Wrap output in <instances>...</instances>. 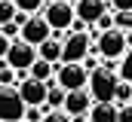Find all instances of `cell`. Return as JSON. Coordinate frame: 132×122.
Segmentation results:
<instances>
[{"mask_svg":"<svg viewBox=\"0 0 132 122\" xmlns=\"http://www.w3.org/2000/svg\"><path fill=\"white\" fill-rule=\"evenodd\" d=\"M92 52H95L101 61H114V64H120V58L129 52V43H126V30H120V28L101 30L98 37H95V46H92Z\"/></svg>","mask_w":132,"mask_h":122,"instance_id":"cell-1","label":"cell"},{"mask_svg":"<svg viewBox=\"0 0 132 122\" xmlns=\"http://www.w3.org/2000/svg\"><path fill=\"white\" fill-rule=\"evenodd\" d=\"M114 61H104L101 67H95L92 73H89V95H92V101H98V104H104V101H114V89H117V83H120V76L114 73Z\"/></svg>","mask_w":132,"mask_h":122,"instance_id":"cell-2","label":"cell"},{"mask_svg":"<svg viewBox=\"0 0 132 122\" xmlns=\"http://www.w3.org/2000/svg\"><path fill=\"white\" fill-rule=\"evenodd\" d=\"M55 86L62 91H80L89 86V70L83 64L62 61V64H55Z\"/></svg>","mask_w":132,"mask_h":122,"instance_id":"cell-3","label":"cell"},{"mask_svg":"<svg viewBox=\"0 0 132 122\" xmlns=\"http://www.w3.org/2000/svg\"><path fill=\"white\" fill-rule=\"evenodd\" d=\"M89 52H92V37L86 30H68L65 34V40H62V61L83 64Z\"/></svg>","mask_w":132,"mask_h":122,"instance_id":"cell-4","label":"cell"},{"mask_svg":"<svg viewBox=\"0 0 132 122\" xmlns=\"http://www.w3.org/2000/svg\"><path fill=\"white\" fill-rule=\"evenodd\" d=\"M40 15L52 30H71V25H74V6L65 0H49Z\"/></svg>","mask_w":132,"mask_h":122,"instance_id":"cell-5","label":"cell"},{"mask_svg":"<svg viewBox=\"0 0 132 122\" xmlns=\"http://www.w3.org/2000/svg\"><path fill=\"white\" fill-rule=\"evenodd\" d=\"M34 61H37V49L28 46V43H22V40H12V46H9V52H6L3 64L12 67L15 73H28Z\"/></svg>","mask_w":132,"mask_h":122,"instance_id":"cell-6","label":"cell"},{"mask_svg":"<svg viewBox=\"0 0 132 122\" xmlns=\"http://www.w3.org/2000/svg\"><path fill=\"white\" fill-rule=\"evenodd\" d=\"M52 37V28L43 22V15H28L25 22H22V28H19V40L22 43H28V46H40V43H46Z\"/></svg>","mask_w":132,"mask_h":122,"instance_id":"cell-7","label":"cell"},{"mask_svg":"<svg viewBox=\"0 0 132 122\" xmlns=\"http://www.w3.org/2000/svg\"><path fill=\"white\" fill-rule=\"evenodd\" d=\"M15 89H19V101L25 107H43L46 104V95H49V83H37L31 76H22Z\"/></svg>","mask_w":132,"mask_h":122,"instance_id":"cell-8","label":"cell"},{"mask_svg":"<svg viewBox=\"0 0 132 122\" xmlns=\"http://www.w3.org/2000/svg\"><path fill=\"white\" fill-rule=\"evenodd\" d=\"M92 95L89 89H80V91H65V104H62V110H65L71 119H83L89 110H92Z\"/></svg>","mask_w":132,"mask_h":122,"instance_id":"cell-9","label":"cell"},{"mask_svg":"<svg viewBox=\"0 0 132 122\" xmlns=\"http://www.w3.org/2000/svg\"><path fill=\"white\" fill-rule=\"evenodd\" d=\"M108 12V0H77L74 3V22L80 25H95Z\"/></svg>","mask_w":132,"mask_h":122,"instance_id":"cell-10","label":"cell"},{"mask_svg":"<svg viewBox=\"0 0 132 122\" xmlns=\"http://www.w3.org/2000/svg\"><path fill=\"white\" fill-rule=\"evenodd\" d=\"M117 116H120V107L114 104V101H104V104H92V110L86 113V119L89 122H117Z\"/></svg>","mask_w":132,"mask_h":122,"instance_id":"cell-11","label":"cell"},{"mask_svg":"<svg viewBox=\"0 0 132 122\" xmlns=\"http://www.w3.org/2000/svg\"><path fill=\"white\" fill-rule=\"evenodd\" d=\"M37 58L46 61V64H62V40L49 37L46 43H40L37 46Z\"/></svg>","mask_w":132,"mask_h":122,"instance_id":"cell-12","label":"cell"},{"mask_svg":"<svg viewBox=\"0 0 132 122\" xmlns=\"http://www.w3.org/2000/svg\"><path fill=\"white\" fill-rule=\"evenodd\" d=\"M28 76L31 79H37V83H49L52 76H55V64H46V61H34L31 64V70H28Z\"/></svg>","mask_w":132,"mask_h":122,"instance_id":"cell-13","label":"cell"},{"mask_svg":"<svg viewBox=\"0 0 132 122\" xmlns=\"http://www.w3.org/2000/svg\"><path fill=\"white\" fill-rule=\"evenodd\" d=\"M12 3H15V12H22V15H40L49 0H12Z\"/></svg>","mask_w":132,"mask_h":122,"instance_id":"cell-14","label":"cell"},{"mask_svg":"<svg viewBox=\"0 0 132 122\" xmlns=\"http://www.w3.org/2000/svg\"><path fill=\"white\" fill-rule=\"evenodd\" d=\"M114 104L117 107H126V104H132V83H117V89H114Z\"/></svg>","mask_w":132,"mask_h":122,"instance_id":"cell-15","label":"cell"},{"mask_svg":"<svg viewBox=\"0 0 132 122\" xmlns=\"http://www.w3.org/2000/svg\"><path fill=\"white\" fill-rule=\"evenodd\" d=\"M15 86H19V73L0 61V89H15Z\"/></svg>","mask_w":132,"mask_h":122,"instance_id":"cell-16","label":"cell"},{"mask_svg":"<svg viewBox=\"0 0 132 122\" xmlns=\"http://www.w3.org/2000/svg\"><path fill=\"white\" fill-rule=\"evenodd\" d=\"M62 104H65V91L59 89V86H49V95H46V110H62Z\"/></svg>","mask_w":132,"mask_h":122,"instance_id":"cell-17","label":"cell"},{"mask_svg":"<svg viewBox=\"0 0 132 122\" xmlns=\"http://www.w3.org/2000/svg\"><path fill=\"white\" fill-rule=\"evenodd\" d=\"M15 22V3L12 0H0V28Z\"/></svg>","mask_w":132,"mask_h":122,"instance_id":"cell-18","label":"cell"},{"mask_svg":"<svg viewBox=\"0 0 132 122\" xmlns=\"http://www.w3.org/2000/svg\"><path fill=\"white\" fill-rule=\"evenodd\" d=\"M117 67H120V79H123V83H132V49L120 58V64H117Z\"/></svg>","mask_w":132,"mask_h":122,"instance_id":"cell-19","label":"cell"},{"mask_svg":"<svg viewBox=\"0 0 132 122\" xmlns=\"http://www.w3.org/2000/svg\"><path fill=\"white\" fill-rule=\"evenodd\" d=\"M43 116H46V107H25L22 122H43Z\"/></svg>","mask_w":132,"mask_h":122,"instance_id":"cell-20","label":"cell"},{"mask_svg":"<svg viewBox=\"0 0 132 122\" xmlns=\"http://www.w3.org/2000/svg\"><path fill=\"white\" fill-rule=\"evenodd\" d=\"M108 9L120 15H132V0H108Z\"/></svg>","mask_w":132,"mask_h":122,"instance_id":"cell-21","label":"cell"},{"mask_svg":"<svg viewBox=\"0 0 132 122\" xmlns=\"http://www.w3.org/2000/svg\"><path fill=\"white\" fill-rule=\"evenodd\" d=\"M43 122H74V119L68 116L65 110H46V116H43Z\"/></svg>","mask_w":132,"mask_h":122,"instance_id":"cell-22","label":"cell"},{"mask_svg":"<svg viewBox=\"0 0 132 122\" xmlns=\"http://www.w3.org/2000/svg\"><path fill=\"white\" fill-rule=\"evenodd\" d=\"M95 25H98L101 30H111V28H117V25H114V12H111V9H108V12H104V15H101L98 22H95Z\"/></svg>","mask_w":132,"mask_h":122,"instance_id":"cell-23","label":"cell"},{"mask_svg":"<svg viewBox=\"0 0 132 122\" xmlns=\"http://www.w3.org/2000/svg\"><path fill=\"white\" fill-rule=\"evenodd\" d=\"M3 37H9V40H19V22H9V25H3L0 28Z\"/></svg>","mask_w":132,"mask_h":122,"instance_id":"cell-24","label":"cell"},{"mask_svg":"<svg viewBox=\"0 0 132 122\" xmlns=\"http://www.w3.org/2000/svg\"><path fill=\"white\" fill-rule=\"evenodd\" d=\"M117 122H132V104L120 107V116H117Z\"/></svg>","mask_w":132,"mask_h":122,"instance_id":"cell-25","label":"cell"},{"mask_svg":"<svg viewBox=\"0 0 132 122\" xmlns=\"http://www.w3.org/2000/svg\"><path fill=\"white\" fill-rule=\"evenodd\" d=\"M9 46H12V40H9V37H3V34H0V61L6 58V52H9Z\"/></svg>","mask_w":132,"mask_h":122,"instance_id":"cell-26","label":"cell"},{"mask_svg":"<svg viewBox=\"0 0 132 122\" xmlns=\"http://www.w3.org/2000/svg\"><path fill=\"white\" fill-rule=\"evenodd\" d=\"M74 122H89V119H86V116H83V119H74Z\"/></svg>","mask_w":132,"mask_h":122,"instance_id":"cell-27","label":"cell"},{"mask_svg":"<svg viewBox=\"0 0 132 122\" xmlns=\"http://www.w3.org/2000/svg\"><path fill=\"white\" fill-rule=\"evenodd\" d=\"M65 3H71V6H74V3H77V0H65Z\"/></svg>","mask_w":132,"mask_h":122,"instance_id":"cell-28","label":"cell"},{"mask_svg":"<svg viewBox=\"0 0 132 122\" xmlns=\"http://www.w3.org/2000/svg\"><path fill=\"white\" fill-rule=\"evenodd\" d=\"M6 122H22V119H6Z\"/></svg>","mask_w":132,"mask_h":122,"instance_id":"cell-29","label":"cell"},{"mask_svg":"<svg viewBox=\"0 0 132 122\" xmlns=\"http://www.w3.org/2000/svg\"><path fill=\"white\" fill-rule=\"evenodd\" d=\"M0 122H6V119H0Z\"/></svg>","mask_w":132,"mask_h":122,"instance_id":"cell-30","label":"cell"}]
</instances>
